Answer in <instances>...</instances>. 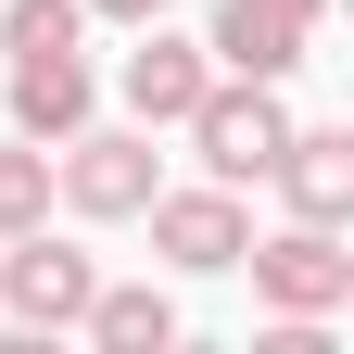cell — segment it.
<instances>
[{"label":"cell","mask_w":354,"mask_h":354,"mask_svg":"<svg viewBox=\"0 0 354 354\" xmlns=\"http://www.w3.org/2000/svg\"><path fill=\"white\" fill-rule=\"evenodd\" d=\"M152 190H165L152 127H102V114H88L76 140H51V203H64V215H88V228H127Z\"/></svg>","instance_id":"1"},{"label":"cell","mask_w":354,"mask_h":354,"mask_svg":"<svg viewBox=\"0 0 354 354\" xmlns=\"http://www.w3.org/2000/svg\"><path fill=\"white\" fill-rule=\"evenodd\" d=\"M190 152H203V177H228V190H253L266 165H279V140H291V102H279V76H215L190 114Z\"/></svg>","instance_id":"2"},{"label":"cell","mask_w":354,"mask_h":354,"mask_svg":"<svg viewBox=\"0 0 354 354\" xmlns=\"http://www.w3.org/2000/svg\"><path fill=\"white\" fill-rule=\"evenodd\" d=\"M88 291H102V253L51 241V215L0 241V317H13V329H38V342H51V329H76V317H88Z\"/></svg>","instance_id":"3"},{"label":"cell","mask_w":354,"mask_h":354,"mask_svg":"<svg viewBox=\"0 0 354 354\" xmlns=\"http://www.w3.org/2000/svg\"><path fill=\"white\" fill-rule=\"evenodd\" d=\"M241 266H253V304L266 317H342L354 304V253H342V228H266V241H241Z\"/></svg>","instance_id":"4"},{"label":"cell","mask_w":354,"mask_h":354,"mask_svg":"<svg viewBox=\"0 0 354 354\" xmlns=\"http://www.w3.org/2000/svg\"><path fill=\"white\" fill-rule=\"evenodd\" d=\"M140 215H152V253L177 266V279H228V266H241V241H253V215H241V190H228V177H203V190H152Z\"/></svg>","instance_id":"5"},{"label":"cell","mask_w":354,"mask_h":354,"mask_svg":"<svg viewBox=\"0 0 354 354\" xmlns=\"http://www.w3.org/2000/svg\"><path fill=\"white\" fill-rule=\"evenodd\" d=\"M114 88H127V127H177V114H190L203 88H215V51H203V38H177V26L152 13V26H140V51H127V76H114Z\"/></svg>","instance_id":"6"},{"label":"cell","mask_w":354,"mask_h":354,"mask_svg":"<svg viewBox=\"0 0 354 354\" xmlns=\"http://www.w3.org/2000/svg\"><path fill=\"white\" fill-rule=\"evenodd\" d=\"M266 177L291 190V215H304V228H354V127H291Z\"/></svg>","instance_id":"7"},{"label":"cell","mask_w":354,"mask_h":354,"mask_svg":"<svg viewBox=\"0 0 354 354\" xmlns=\"http://www.w3.org/2000/svg\"><path fill=\"white\" fill-rule=\"evenodd\" d=\"M88 114H102L88 38H76V51H26V64H13V140H76Z\"/></svg>","instance_id":"8"},{"label":"cell","mask_w":354,"mask_h":354,"mask_svg":"<svg viewBox=\"0 0 354 354\" xmlns=\"http://www.w3.org/2000/svg\"><path fill=\"white\" fill-rule=\"evenodd\" d=\"M203 51H215V76H291L304 64V26L291 13H253V0H215Z\"/></svg>","instance_id":"9"},{"label":"cell","mask_w":354,"mask_h":354,"mask_svg":"<svg viewBox=\"0 0 354 354\" xmlns=\"http://www.w3.org/2000/svg\"><path fill=\"white\" fill-rule=\"evenodd\" d=\"M76 329L102 342V354H165V342H177V291H152V279H102Z\"/></svg>","instance_id":"10"},{"label":"cell","mask_w":354,"mask_h":354,"mask_svg":"<svg viewBox=\"0 0 354 354\" xmlns=\"http://www.w3.org/2000/svg\"><path fill=\"white\" fill-rule=\"evenodd\" d=\"M51 215V140H0V241Z\"/></svg>","instance_id":"11"},{"label":"cell","mask_w":354,"mask_h":354,"mask_svg":"<svg viewBox=\"0 0 354 354\" xmlns=\"http://www.w3.org/2000/svg\"><path fill=\"white\" fill-rule=\"evenodd\" d=\"M76 38H88V13H76V0H0V51H76Z\"/></svg>","instance_id":"12"},{"label":"cell","mask_w":354,"mask_h":354,"mask_svg":"<svg viewBox=\"0 0 354 354\" xmlns=\"http://www.w3.org/2000/svg\"><path fill=\"white\" fill-rule=\"evenodd\" d=\"M76 13H88V26H152L165 0H76Z\"/></svg>","instance_id":"13"},{"label":"cell","mask_w":354,"mask_h":354,"mask_svg":"<svg viewBox=\"0 0 354 354\" xmlns=\"http://www.w3.org/2000/svg\"><path fill=\"white\" fill-rule=\"evenodd\" d=\"M253 13H291V26H304V38H317V13H329V0H253Z\"/></svg>","instance_id":"14"}]
</instances>
